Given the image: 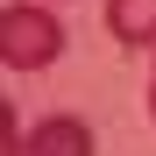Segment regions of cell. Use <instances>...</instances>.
Masks as SVG:
<instances>
[{"label":"cell","mask_w":156,"mask_h":156,"mask_svg":"<svg viewBox=\"0 0 156 156\" xmlns=\"http://www.w3.org/2000/svg\"><path fill=\"white\" fill-rule=\"evenodd\" d=\"M57 57H64V21L50 7L14 0V7L0 14V64H7V71H43Z\"/></svg>","instance_id":"1"},{"label":"cell","mask_w":156,"mask_h":156,"mask_svg":"<svg viewBox=\"0 0 156 156\" xmlns=\"http://www.w3.org/2000/svg\"><path fill=\"white\" fill-rule=\"evenodd\" d=\"M7 156H92V128L78 114H57V121H43L36 135H14Z\"/></svg>","instance_id":"2"},{"label":"cell","mask_w":156,"mask_h":156,"mask_svg":"<svg viewBox=\"0 0 156 156\" xmlns=\"http://www.w3.org/2000/svg\"><path fill=\"white\" fill-rule=\"evenodd\" d=\"M107 29L128 50H149L156 43V0H107Z\"/></svg>","instance_id":"3"},{"label":"cell","mask_w":156,"mask_h":156,"mask_svg":"<svg viewBox=\"0 0 156 156\" xmlns=\"http://www.w3.org/2000/svg\"><path fill=\"white\" fill-rule=\"evenodd\" d=\"M149 114H156V78H149Z\"/></svg>","instance_id":"4"}]
</instances>
